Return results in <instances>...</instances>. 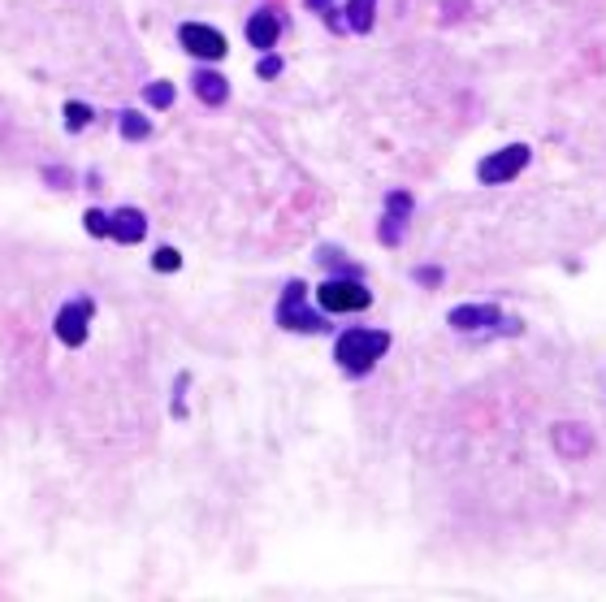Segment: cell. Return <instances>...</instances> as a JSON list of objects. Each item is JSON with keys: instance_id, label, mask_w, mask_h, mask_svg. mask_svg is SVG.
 <instances>
[{"instance_id": "cell-18", "label": "cell", "mask_w": 606, "mask_h": 602, "mask_svg": "<svg viewBox=\"0 0 606 602\" xmlns=\"http://www.w3.org/2000/svg\"><path fill=\"white\" fill-rule=\"evenodd\" d=\"M152 265L161 269V273H169V269H178V265H182V256L174 252V247H161V252H156V260H152Z\"/></svg>"}, {"instance_id": "cell-7", "label": "cell", "mask_w": 606, "mask_h": 602, "mask_svg": "<svg viewBox=\"0 0 606 602\" xmlns=\"http://www.w3.org/2000/svg\"><path fill=\"white\" fill-rule=\"evenodd\" d=\"M178 44L191 52V57H200V61H221L226 57V35L213 31V26H204V22H182L178 26Z\"/></svg>"}, {"instance_id": "cell-2", "label": "cell", "mask_w": 606, "mask_h": 602, "mask_svg": "<svg viewBox=\"0 0 606 602\" xmlns=\"http://www.w3.org/2000/svg\"><path fill=\"white\" fill-rule=\"evenodd\" d=\"M446 325L459 334H481V338H516L524 334V321L520 317H507L498 304H459L446 312Z\"/></svg>"}, {"instance_id": "cell-6", "label": "cell", "mask_w": 606, "mask_h": 602, "mask_svg": "<svg viewBox=\"0 0 606 602\" xmlns=\"http://www.w3.org/2000/svg\"><path fill=\"white\" fill-rule=\"evenodd\" d=\"M416 217V200L407 191H390L386 195V208H381V221H377V239L386 247H399L407 239V226Z\"/></svg>"}, {"instance_id": "cell-17", "label": "cell", "mask_w": 606, "mask_h": 602, "mask_svg": "<svg viewBox=\"0 0 606 602\" xmlns=\"http://www.w3.org/2000/svg\"><path fill=\"white\" fill-rule=\"evenodd\" d=\"M122 130H126V139H143V135H148V122H143V117H135V113H126V117H122Z\"/></svg>"}, {"instance_id": "cell-3", "label": "cell", "mask_w": 606, "mask_h": 602, "mask_svg": "<svg viewBox=\"0 0 606 602\" xmlns=\"http://www.w3.org/2000/svg\"><path fill=\"white\" fill-rule=\"evenodd\" d=\"M273 321H278L282 330H291V334H325V330H329L325 312L312 308L308 282H303V278L286 282V291H282V299H278V312H273Z\"/></svg>"}, {"instance_id": "cell-12", "label": "cell", "mask_w": 606, "mask_h": 602, "mask_svg": "<svg viewBox=\"0 0 606 602\" xmlns=\"http://www.w3.org/2000/svg\"><path fill=\"white\" fill-rule=\"evenodd\" d=\"M195 96H200L204 104H213V109H217V104H226V100H230V87H226V78H221V74L200 70V74H195Z\"/></svg>"}, {"instance_id": "cell-20", "label": "cell", "mask_w": 606, "mask_h": 602, "mask_svg": "<svg viewBox=\"0 0 606 602\" xmlns=\"http://www.w3.org/2000/svg\"><path fill=\"white\" fill-rule=\"evenodd\" d=\"M278 74H282V57L265 52V61H260V78H278Z\"/></svg>"}, {"instance_id": "cell-9", "label": "cell", "mask_w": 606, "mask_h": 602, "mask_svg": "<svg viewBox=\"0 0 606 602\" xmlns=\"http://www.w3.org/2000/svg\"><path fill=\"white\" fill-rule=\"evenodd\" d=\"M278 35H282V22H278V13L273 9H260L247 18V44L260 48V52H269V48H278Z\"/></svg>"}, {"instance_id": "cell-10", "label": "cell", "mask_w": 606, "mask_h": 602, "mask_svg": "<svg viewBox=\"0 0 606 602\" xmlns=\"http://www.w3.org/2000/svg\"><path fill=\"white\" fill-rule=\"evenodd\" d=\"M143 234H148V221H143L139 208H117V213H109V239H117V243H139Z\"/></svg>"}, {"instance_id": "cell-19", "label": "cell", "mask_w": 606, "mask_h": 602, "mask_svg": "<svg viewBox=\"0 0 606 602\" xmlns=\"http://www.w3.org/2000/svg\"><path fill=\"white\" fill-rule=\"evenodd\" d=\"M87 230L96 234V239H100V234H109V213H96V208H91V213H87Z\"/></svg>"}, {"instance_id": "cell-11", "label": "cell", "mask_w": 606, "mask_h": 602, "mask_svg": "<svg viewBox=\"0 0 606 602\" xmlns=\"http://www.w3.org/2000/svg\"><path fill=\"white\" fill-rule=\"evenodd\" d=\"M555 451L568 455V460H585L594 451V438H589L585 425H555Z\"/></svg>"}, {"instance_id": "cell-1", "label": "cell", "mask_w": 606, "mask_h": 602, "mask_svg": "<svg viewBox=\"0 0 606 602\" xmlns=\"http://www.w3.org/2000/svg\"><path fill=\"white\" fill-rule=\"evenodd\" d=\"M390 351V334L386 330H368V325H351L334 338V360L347 377H368L386 360Z\"/></svg>"}, {"instance_id": "cell-5", "label": "cell", "mask_w": 606, "mask_h": 602, "mask_svg": "<svg viewBox=\"0 0 606 602\" xmlns=\"http://www.w3.org/2000/svg\"><path fill=\"white\" fill-rule=\"evenodd\" d=\"M529 161H533V148H529V143H507V148L490 152V156H485V161L477 165V178H481V187H503V182L520 178V169H529Z\"/></svg>"}, {"instance_id": "cell-16", "label": "cell", "mask_w": 606, "mask_h": 602, "mask_svg": "<svg viewBox=\"0 0 606 602\" xmlns=\"http://www.w3.org/2000/svg\"><path fill=\"white\" fill-rule=\"evenodd\" d=\"M416 282H420V286H429V291H438V286L446 282V273H442L438 265H420V269H416Z\"/></svg>"}, {"instance_id": "cell-13", "label": "cell", "mask_w": 606, "mask_h": 602, "mask_svg": "<svg viewBox=\"0 0 606 602\" xmlns=\"http://www.w3.org/2000/svg\"><path fill=\"white\" fill-rule=\"evenodd\" d=\"M316 260L329 269V273H347V278H364V269L355 265V260H347V252H338V247H321L316 252Z\"/></svg>"}, {"instance_id": "cell-21", "label": "cell", "mask_w": 606, "mask_h": 602, "mask_svg": "<svg viewBox=\"0 0 606 602\" xmlns=\"http://www.w3.org/2000/svg\"><path fill=\"white\" fill-rule=\"evenodd\" d=\"M87 122V109H78V104H74V109H70V126H83Z\"/></svg>"}, {"instance_id": "cell-14", "label": "cell", "mask_w": 606, "mask_h": 602, "mask_svg": "<svg viewBox=\"0 0 606 602\" xmlns=\"http://www.w3.org/2000/svg\"><path fill=\"white\" fill-rule=\"evenodd\" d=\"M373 13H377V0H347V26L351 31H373Z\"/></svg>"}, {"instance_id": "cell-15", "label": "cell", "mask_w": 606, "mask_h": 602, "mask_svg": "<svg viewBox=\"0 0 606 602\" xmlns=\"http://www.w3.org/2000/svg\"><path fill=\"white\" fill-rule=\"evenodd\" d=\"M148 104H156V109H169V104H174V83H156V87H148Z\"/></svg>"}, {"instance_id": "cell-8", "label": "cell", "mask_w": 606, "mask_h": 602, "mask_svg": "<svg viewBox=\"0 0 606 602\" xmlns=\"http://www.w3.org/2000/svg\"><path fill=\"white\" fill-rule=\"evenodd\" d=\"M91 312H96V304L91 299H70L61 312H57V338L65 347H83L87 343V321Z\"/></svg>"}, {"instance_id": "cell-4", "label": "cell", "mask_w": 606, "mask_h": 602, "mask_svg": "<svg viewBox=\"0 0 606 602\" xmlns=\"http://www.w3.org/2000/svg\"><path fill=\"white\" fill-rule=\"evenodd\" d=\"M316 304L329 317H342V312H364L373 308V291H368L364 278H347V273H329V278L316 286Z\"/></svg>"}]
</instances>
